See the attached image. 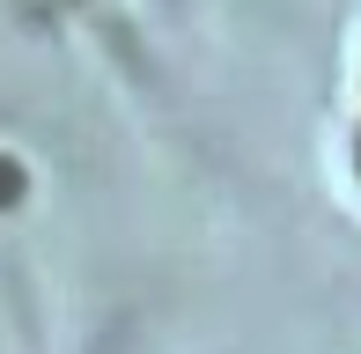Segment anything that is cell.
Returning <instances> with one entry per match:
<instances>
[{"label":"cell","mask_w":361,"mask_h":354,"mask_svg":"<svg viewBox=\"0 0 361 354\" xmlns=\"http://www.w3.org/2000/svg\"><path fill=\"white\" fill-rule=\"evenodd\" d=\"M15 192H23V170H15V163H8V155H0V207H8V200H15Z\"/></svg>","instance_id":"obj_1"},{"label":"cell","mask_w":361,"mask_h":354,"mask_svg":"<svg viewBox=\"0 0 361 354\" xmlns=\"http://www.w3.org/2000/svg\"><path fill=\"white\" fill-rule=\"evenodd\" d=\"M354 163H361V140H354Z\"/></svg>","instance_id":"obj_2"}]
</instances>
